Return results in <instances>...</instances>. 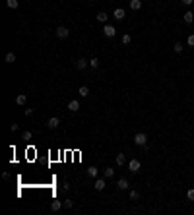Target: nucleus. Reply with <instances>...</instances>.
<instances>
[{"instance_id": "obj_8", "label": "nucleus", "mask_w": 194, "mask_h": 215, "mask_svg": "<svg viewBox=\"0 0 194 215\" xmlns=\"http://www.w3.org/2000/svg\"><path fill=\"white\" fill-rule=\"evenodd\" d=\"M182 22H185L186 25H190V23L194 22V14L190 12V10H188V12H185V14H182Z\"/></svg>"}, {"instance_id": "obj_4", "label": "nucleus", "mask_w": 194, "mask_h": 215, "mask_svg": "<svg viewBox=\"0 0 194 215\" xmlns=\"http://www.w3.org/2000/svg\"><path fill=\"white\" fill-rule=\"evenodd\" d=\"M55 33H56V37H58V39H66L68 35H70V31H68V27H64V25H58Z\"/></svg>"}, {"instance_id": "obj_28", "label": "nucleus", "mask_w": 194, "mask_h": 215, "mask_svg": "<svg viewBox=\"0 0 194 215\" xmlns=\"http://www.w3.org/2000/svg\"><path fill=\"white\" fill-rule=\"evenodd\" d=\"M186 43L190 45V47H194V33L192 35H188V39H186Z\"/></svg>"}, {"instance_id": "obj_20", "label": "nucleus", "mask_w": 194, "mask_h": 215, "mask_svg": "<svg viewBox=\"0 0 194 215\" xmlns=\"http://www.w3.org/2000/svg\"><path fill=\"white\" fill-rule=\"evenodd\" d=\"M87 175H90L91 178H95L97 176V167H90V169H87Z\"/></svg>"}, {"instance_id": "obj_13", "label": "nucleus", "mask_w": 194, "mask_h": 215, "mask_svg": "<svg viewBox=\"0 0 194 215\" xmlns=\"http://www.w3.org/2000/svg\"><path fill=\"white\" fill-rule=\"evenodd\" d=\"M87 64H90V62H87L86 58H80V60H76V68H78V70H83V68H86Z\"/></svg>"}, {"instance_id": "obj_18", "label": "nucleus", "mask_w": 194, "mask_h": 215, "mask_svg": "<svg viewBox=\"0 0 194 215\" xmlns=\"http://www.w3.org/2000/svg\"><path fill=\"white\" fill-rule=\"evenodd\" d=\"M115 161H117V165H120V167L126 163V159H124V155H122V153H118L117 157H115Z\"/></svg>"}, {"instance_id": "obj_31", "label": "nucleus", "mask_w": 194, "mask_h": 215, "mask_svg": "<svg viewBox=\"0 0 194 215\" xmlns=\"http://www.w3.org/2000/svg\"><path fill=\"white\" fill-rule=\"evenodd\" d=\"M62 190H64V192H70V186H68V182H64V184H62Z\"/></svg>"}, {"instance_id": "obj_11", "label": "nucleus", "mask_w": 194, "mask_h": 215, "mask_svg": "<svg viewBox=\"0 0 194 215\" xmlns=\"http://www.w3.org/2000/svg\"><path fill=\"white\" fill-rule=\"evenodd\" d=\"M93 188H95L97 192H103V190H105V180H103V178H97V180H95V186H93Z\"/></svg>"}, {"instance_id": "obj_10", "label": "nucleus", "mask_w": 194, "mask_h": 215, "mask_svg": "<svg viewBox=\"0 0 194 215\" xmlns=\"http://www.w3.org/2000/svg\"><path fill=\"white\" fill-rule=\"evenodd\" d=\"M140 8H142V0H130V10L138 12Z\"/></svg>"}, {"instance_id": "obj_27", "label": "nucleus", "mask_w": 194, "mask_h": 215, "mask_svg": "<svg viewBox=\"0 0 194 215\" xmlns=\"http://www.w3.org/2000/svg\"><path fill=\"white\" fill-rule=\"evenodd\" d=\"M90 66H91V68H97V66H99V58H91V60H90Z\"/></svg>"}, {"instance_id": "obj_9", "label": "nucleus", "mask_w": 194, "mask_h": 215, "mask_svg": "<svg viewBox=\"0 0 194 215\" xmlns=\"http://www.w3.org/2000/svg\"><path fill=\"white\" fill-rule=\"evenodd\" d=\"M113 16H115V19H118V22H122V19L126 18V12H124L122 8H117V10H115V14H113Z\"/></svg>"}, {"instance_id": "obj_26", "label": "nucleus", "mask_w": 194, "mask_h": 215, "mask_svg": "<svg viewBox=\"0 0 194 215\" xmlns=\"http://www.w3.org/2000/svg\"><path fill=\"white\" fill-rule=\"evenodd\" d=\"M31 136H33V134H31L29 130H27V132H23V134H22V140H25V141H27V140H31Z\"/></svg>"}, {"instance_id": "obj_5", "label": "nucleus", "mask_w": 194, "mask_h": 215, "mask_svg": "<svg viewBox=\"0 0 194 215\" xmlns=\"http://www.w3.org/2000/svg\"><path fill=\"white\" fill-rule=\"evenodd\" d=\"M58 124H60V120H58V116H51L49 120H47V126H49L51 130L58 128Z\"/></svg>"}, {"instance_id": "obj_23", "label": "nucleus", "mask_w": 194, "mask_h": 215, "mask_svg": "<svg viewBox=\"0 0 194 215\" xmlns=\"http://www.w3.org/2000/svg\"><path fill=\"white\" fill-rule=\"evenodd\" d=\"M173 50H175V52H182V43H175V45H173Z\"/></svg>"}, {"instance_id": "obj_14", "label": "nucleus", "mask_w": 194, "mask_h": 215, "mask_svg": "<svg viewBox=\"0 0 194 215\" xmlns=\"http://www.w3.org/2000/svg\"><path fill=\"white\" fill-rule=\"evenodd\" d=\"M78 93H80V97H87V95H90V87H87V85H82L80 89H78Z\"/></svg>"}, {"instance_id": "obj_16", "label": "nucleus", "mask_w": 194, "mask_h": 215, "mask_svg": "<svg viewBox=\"0 0 194 215\" xmlns=\"http://www.w3.org/2000/svg\"><path fill=\"white\" fill-rule=\"evenodd\" d=\"M6 6L12 8V10H16V8L19 6V0H6Z\"/></svg>"}, {"instance_id": "obj_2", "label": "nucleus", "mask_w": 194, "mask_h": 215, "mask_svg": "<svg viewBox=\"0 0 194 215\" xmlns=\"http://www.w3.org/2000/svg\"><path fill=\"white\" fill-rule=\"evenodd\" d=\"M103 35H105V37H109V39H113L115 35H117V27H115V25H107V23H105Z\"/></svg>"}, {"instance_id": "obj_24", "label": "nucleus", "mask_w": 194, "mask_h": 215, "mask_svg": "<svg viewBox=\"0 0 194 215\" xmlns=\"http://www.w3.org/2000/svg\"><path fill=\"white\" fill-rule=\"evenodd\" d=\"M130 41H132L130 35H122V45H130Z\"/></svg>"}, {"instance_id": "obj_29", "label": "nucleus", "mask_w": 194, "mask_h": 215, "mask_svg": "<svg viewBox=\"0 0 194 215\" xmlns=\"http://www.w3.org/2000/svg\"><path fill=\"white\" fill-rule=\"evenodd\" d=\"M72 206H74V202H72V200H66L64 202V207H72Z\"/></svg>"}, {"instance_id": "obj_32", "label": "nucleus", "mask_w": 194, "mask_h": 215, "mask_svg": "<svg viewBox=\"0 0 194 215\" xmlns=\"http://www.w3.org/2000/svg\"><path fill=\"white\" fill-rule=\"evenodd\" d=\"M192 2H194V0H182V4H185V6H190Z\"/></svg>"}, {"instance_id": "obj_25", "label": "nucleus", "mask_w": 194, "mask_h": 215, "mask_svg": "<svg viewBox=\"0 0 194 215\" xmlns=\"http://www.w3.org/2000/svg\"><path fill=\"white\" fill-rule=\"evenodd\" d=\"M186 198H188L190 202H194V188H190V190L186 192Z\"/></svg>"}, {"instance_id": "obj_19", "label": "nucleus", "mask_w": 194, "mask_h": 215, "mask_svg": "<svg viewBox=\"0 0 194 215\" xmlns=\"http://www.w3.org/2000/svg\"><path fill=\"white\" fill-rule=\"evenodd\" d=\"M95 18H97V22H107V18H109V16L105 14V12H99V14L95 16Z\"/></svg>"}, {"instance_id": "obj_17", "label": "nucleus", "mask_w": 194, "mask_h": 215, "mask_svg": "<svg viewBox=\"0 0 194 215\" xmlns=\"http://www.w3.org/2000/svg\"><path fill=\"white\" fill-rule=\"evenodd\" d=\"M62 206H64V202H52L51 203V209H52V211H58Z\"/></svg>"}, {"instance_id": "obj_3", "label": "nucleus", "mask_w": 194, "mask_h": 215, "mask_svg": "<svg viewBox=\"0 0 194 215\" xmlns=\"http://www.w3.org/2000/svg\"><path fill=\"white\" fill-rule=\"evenodd\" d=\"M128 169H130V172H140V169H142V163H140L138 159H132V161H128Z\"/></svg>"}, {"instance_id": "obj_22", "label": "nucleus", "mask_w": 194, "mask_h": 215, "mask_svg": "<svg viewBox=\"0 0 194 215\" xmlns=\"http://www.w3.org/2000/svg\"><path fill=\"white\" fill-rule=\"evenodd\" d=\"M138 198H140L138 190H130V200H138Z\"/></svg>"}, {"instance_id": "obj_6", "label": "nucleus", "mask_w": 194, "mask_h": 215, "mask_svg": "<svg viewBox=\"0 0 194 215\" xmlns=\"http://www.w3.org/2000/svg\"><path fill=\"white\" fill-rule=\"evenodd\" d=\"M117 188H118V190H128L130 184H128L126 178H118V180H117Z\"/></svg>"}, {"instance_id": "obj_12", "label": "nucleus", "mask_w": 194, "mask_h": 215, "mask_svg": "<svg viewBox=\"0 0 194 215\" xmlns=\"http://www.w3.org/2000/svg\"><path fill=\"white\" fill-rule=\"evenodd\" d=\"M16 103H18V105H25V103H27V93H19V95L16 97Z\"/></svg>"}, {"instance_id": "obj_15", "label": "nucleus", "mask_w": 194, "mask_h": 215, "mask_svg": "<svg viewBox=\"0 0 194 215\" xmlns=\"http://www.w3.org/2000/svg\"><path fill=\"white\" fill-rule=\"evenodd\" d=\"M4 60H6V64H14V62H16V54H14V52H8V54L4 56Z\"/></svg>"}, {"instance_id": "obj_1", "label": "nucleus", "mask_w": 194, "mask_h": 215, "mask_svg": "<svg viewBox=\"0 0 194 215\" xmlns=\"http://www.w3.org/2000/svg\"><path fill=\"white\" fill-rule=\"evenodd\" d=\"M134 144L140 145V147H146V145H148V134H146V132H138L134 136Z\"/></svg>"}, {"instance_id": "obj_21", "label": "nucleus", "mask_w": 194, "mask_h": 215, "mask_svg": "<svg viewBox=\"0 0 194 215\" xmlns=\"http://www.w3.org/2000/svg\"><path fill=\"white\" fill-rule=\"evenodd\" d=\"M105 176H107V178H113V176H115V169H113V167L105 169Z\"/></svg>"}, {"instance_id": "obj_30", "label": "nucleus", "mask_w": 194, "mask_h": 215, "mask_svg": "<svg viewBox=\"0 0 194 215\" xmlns=\"http://www.w3.org/2000/svg\"><path fill=\"white\" fill-rule=\"evenodd\" d=\"M10 130H12V132H16V130H18V124L12 122V124H10Z\"/></svg>"}, {"instance_id": "obj_7", "label": "nucleus", "mask_w": 194, "mask_h": 215, "mask_svg": "<svg viewBox=\"0 0 194 215\" xmlns=\"http://www.w3.org/2000/svg\"><path fill=\"white\" fill-rule=\"evenodd\" d=\"M68 111H72V113L80 111V101H78V99H72V101L68 103Z\"/></svg>"}]
</instances>
